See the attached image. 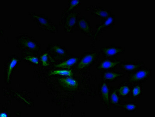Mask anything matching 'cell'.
Returning <instances> with one entry per match:
<instances>
[{
  "instance_id": "obj_1",
  "label": "cell",
  "mask_w": 155,
  "mask_h": 117,
  "mask_svg": "<svg viewBox=\"0 0 155 117\" xmlns=\"http://www.w3.org/2000/svg\"><path fill=\"white\" fill-rule=\"evenodd\" d=\"M31 19L36 23L39 27L51 32L56 31V28L53 23L47 16L44 15H38L31 12L29 13Z\"/></svg>"
},
{
  "instance_id": "obj_2",
  "label": "cell",
  "mask_w": 155,
  "mask_h": 117,
  "mask_svg": "<svg viewBox=\"0 0 155 117\" xmlns=\"http://www.w3.org/2000/svg\"><path fill=\"white\" fill-rule=\"evenodd\" d=\"M86 10L93 16L102 20L107 18L112 15L108 9L93 5L87 7Z\"/></svg>"
},
{
  "instance_id": "obj_3",
  "label": "cell",
  "mask_w": 155,
  "mask_h": 117,
  "mask_svg": "<svg viewBox=\"0 0 155 117\" xmlns=\"http://www.w3.org/2000/svg\"><path fill=\"white\" fill-rule=\"evenodd\" d=\"M78 14L77 12L73 11L65 16L63 20L65 31L70 33L72 31L77 22Z\"/></svg>"
},
{
  "instance_id": "obj_4",
  "label": "cell",
  "mask_w": 155,
  "mask_h": 117,
  "mask_svg": "<svg viewBox=\"0 0 155 117\" xmlns=\"http://www.w3.org/2000/svg\"><path fill=\"white\" fill-rule=\"evenodd\" d=\"M76 24L81 31L91 37L92 36V31L90 23L85 18L84 16L79 18Z\"/></svg>"
},
{
  "instance_id": "obj_5",
  "label": "cell",
  "mask_w": 155,
  "mask_h": 117,
  "mask_svg": "<svg viewBox=\"0 0 155 117\" xmlns=\"http://www.w3.org/2000/svg\"><path fill=\"white\" fill-rule=\"evenodd\" d=\"M58 82L63 88L67 90H75L78 86L77 81L71 77L59 78Z\"/></svg>"
},
{
  "instance_id": "obj_6",
  "label": "cell",
  "mask_w": 155,
  "mask_h": 117,
  "mask_svg": "<svg viewBox=\"0 0 155 117\" xmlns=\"http://www.w3.org/2000/svg\"><path fill=\"white\" fill-rule=\"evenodd\" d=\"M114 16L111 15L107 18L103 20L101 24L97 27V29L96 30L95 35H94V39H95L96 37L101 30L108 28L113 24L114 22Z\"/></svg>"
},
{
  "instance_id": "obj_7",
  "label": "cell",
  "mask_w": 155,
  "mask_h": 117,
  "mask_svg": "<svg viewBox=\"0 0 155 117\" xmlns=\"http://www.w3.org/2000/svg\"><path fill=\"white\" fill-rule=\"evenodd\" d=\"M97 56V54L95 53L86 55L79 63L78 68L82 69L88 67L94 61Z\"/></svg>"
},
{
  "instance_id": "obj_8",
  "label": "cell",
  "mask_w": 155,
  "mask_h": 117,
  "mask_svg": "<svg viewBox=\"0 0 155 117\" xmlns=\"http://www.w3.org/2000/svg\"><path fill=\"white\" fill-rule=\"evenodd\" d=\"M19 42L22 46L30 50L33 51L38 50V45L35 42L30 38L24 37H22L19 40Z\"/></svg>"
},
{
  "instance_id": "obj_9",
  "label": "cell",
  "mask_w": 155,
  "mask_h": 117,
  "mask_svg": "<svg viewBox=\"0 0 155 117\" xmlns=\"http://www.w3.org/2000/svg\"><path fill=\"white\" fill-rule=\"evenodd\" d=\"M80 1L72 0V1H69V5H68V7L64 10L61 16V18L60 20V24L63 22V20L65 16L71 12H73L74 9L77 7L78 5H80Z\"/></svg>"
},
{
  "instance_id": "obj_10",
  "label": "cell",
  "mask_w": 155,
  "mask_h": 117,
  "mask_svg": "<svg viewBox=\"0 0 155 117\" xmlns=\"http://www.w3.org/2000/svg\"><path fill=\"white\" fill-rule=\"evenodd\" d=\"M150 74V72L149 70H140L131 76L130 80V82H136L142 80L147 77Z\"/></svg>"
},
{
  "instance_id": "obj_11",
  "label": "cell",
  "mask_w": 155,
  "mask_h": 117,
  "mask_svg": "<svg viewBox=\"0 0 155 117\" xmlns=\"http://www.w3.org/2000/svg\"><path fill=\"white\" fill-rule=\"evenodd\" d=\"M121 49L117 47H105L102 48L101 52L107 56H112L119 54L123 52Z\"/></svg>"
},
{
  "instance_id": "obj_12",
  "label": "cell",
  "mask_w": 155,
  "mask_h": 117,
  "mask_svg": "<svg viewBox=\"0 0 155 117\" xmlns=\"http://www.w3.org/2000/svg\"><path fill=\"white\" fill-rule=\"evenodd\" d=\"M78 60V58H71L68 59V60H66L64 62L57 64V65L55 66V67L58 68L69 69L74 64H76L77 63Z\"/></svg>"
},
{
  "instance_id": "obj_13",
  "label": "cell",
  "mask_w": 155,
  "mask_h": 117,
  "mask_svg": "<svg viewBox=\"0 0 155 117\" xmlns=\"http://www.w3.org/2000/svg\"><path fill=\"white\" fill-rule=\"evenodd\" d=\"M119 61H112L110 60H104L99 65L98 68L99 69H108L114 68L120 64Z\"/></svg>"
},
{
  "instance_id": "obj_14",
  "label": "cell",
  "mask_w": 155,
  "mask_h": 117,
  "mask_svg": "<svg viewBox=\"0 0 155 117\" xmlns=\"http://www.w3.org/2000/svg\"><path fill=\"white\" fill-rule=\"evenodd\" d=\"M51 51L53 54L58 58H62L66 56L65 50L62 48L58 46H53L51 48Z\"/></svg>"
},
{
  "instance_id": "obj_15",
  "label": "cell",
  "mask_w": 155,
  "mask_h": 117,
  "mask_svg": "<svg viewBox=\"0 0 155 117\" xmlns=\"http://www.w3.org/2000/svg\"><path fill=\"white\" fill-rule=\"evenodd\" d=\"M18 62V60L15 58H13L11 60L10 63H9L8 66L7 71V81L9 82L10 80V77L11 74H12V70L15 67Z\"/></svg>"
},
{
  "instance_id": "obj_16",
  "label": "cell",
  "mask_w": 155,
  "mask_h": 117,
  "mask_svg": "<svg viewBox=\"0 0 155 117\" xmlns=\"http://www.w3.org/2000/svg\"><path fill=\"white\" fill-rule=\"evenodd\" d=\"M49 75H60L71 77L73 75V73L71 70H57L51 71Z\"/></svg>"
},
{
  "instance_id": "obj_17",
  "label": "cell",
  "mask_w": 155,
  "mask_h": 117,
  "mask_svg": "<svg viewBox=\"0 0 155 117\" xmlns=\"http://www.w3.org/2000/svg\"><path fill=\"white\" fill-rule=\"evenodd\" d=\"M109 89L106 84L104 83L101 88V93L103 98L107 104H109Z\"/></svg>"
},
{
  "instance_id": "obj_18",
  "label": "cell",
  "mask_w": 155,
  "mask_h": 117,
  "mask_svg": "<svg viewBox=\"0 0 155 117\" xmlns=\"http://www.w3.org/2000/svg\"><path fill=\"white\" fill-rule=\"evenodd\" d=\"M122 75L121 74L115 72H108L104 74V78L107 80H113L116 78L119 77Z\"/></svg>"
},
{
  "instance_id": "obj_19",
  "label": "cell",
  "mask_w": 155,
  "mask_h": 117,
  "mask_svg": "<svg viewBox=\"0 0 155 117\" xmlns=\"http://www.w3.org/2000/svg\"><path fill=\"white\" fill-rule=\"evenodd\" d=\"M140 66L139 64H122L121 67L126 71H131L137 69Z\"/></svg>"
},
{
  "instance_id": "obj_20",
  "label": "cell",
  "mask_w": 155,
  "mask_h": 117,
  "mask_svg": "<svg viewBox=\"0 0 155 117\" xmlns=\"http://www.w3.org/2000/svg\"><path fill=\"white\" fill-rule=\"evenodd\" d=\"M130 90L128 87L123 86L119 89V93L122 96H126L129 93Z\"/></svg>"
},
{
  "instance_id": "obj_21",
  "label": "cell",
  "mask_w": 155,
  "mask_h": 117,
  "mask_svg": "<svg viewBox=\"0 0 155 117\" xmlns=\"http://www.w3.org/2000/svg\"><path fill=\"white\" fill-rule=\"evenodd\" d=\"M41 60L42 64L44 67H47L49 65L48 60V53H44L41 57Z\"/></svg>"
},
{
  "instance_id": "obj_22",
  "label": "cell",
  "mask_w": 155,
  "mask_h": 117,
  "mask_svg": "<svg viewBox=\"0 0 155 117\" xmlns=\"http://www.w3.org/2000/svg\"><path fill=\"white\" fill-rule=\"evenodd\" d=\"M25 60H28L31 62L34 63L35 64H38L39 63V60L38 58L34 56H28L25 58Z\"/></svg>"
},
{
  "instance_id": "obj_23",
  "label": "cell",
  "mask_w": 155,
  "mask_h": 117,
  "mask_svg": "<svg viewBox=\"0 0 155 117\" xmlns=\"http://www.w3.org/2000/svg\"><path fill=\"white\" fill-rule=\"evenodd\" d=\"M110 100L111 102L114 104H116L118 102L119 98L118 97L116 91H114L111 95Z\"/></svg>"
},
{
  "instance_id": "obj_24",
  "label": "cell",
  "mask_w": 155,
  "mask_h": 117,
  "mask_svg": "<svg viewBox=\"0 0 155 117\" xmlns=\"http://www.w3.org/2000/svg\"><path fill=\"white\" fill-rule=\"evenodd\" d=\"M141 93V88L139 86L135 87L133 90V94L134 96L138 95Z\"/></svg>"
},
{
  "instance_id": "obj_25",
  "label": "cell",
  "mask_w": 155,
  "mask_h": 117,
  "mask_svg": "<svg viewBox=\"0 0 155 117\" xmlns=\"http://www.w3.org/2000/svg\"><path fill=\"white\" fill-rule=\"evenodd\" d=\"M124 107L126 109L129 110V111H132V110L135 109L136 108V106L134 104H128L124 105Z\"/></svg>"
},
{
  "instance_id": "obj_26",
  "label": "cell",
  "mask_w": 155,
  "mask_h": 117,
  "mask_svg": "<svg viewBox=\"0 0 155 117\" xmlns=\"http://www.w3.org/2000/svg\"><path fill=\"white\" fill-rule=\"evenodd\" d=\"M1 117H6L7 116V115H6V114H5V113H2V114H1Z\"/></svg>"
}]
</instances>
